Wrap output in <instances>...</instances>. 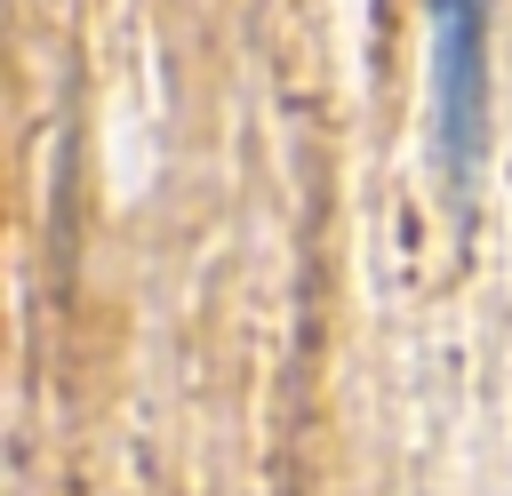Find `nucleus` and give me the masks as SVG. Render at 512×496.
<instances>
[{"label": "nucleus", "mask_w": 512, "mask_h": 496, "mask_svg": "<svg viewBox=\"0 0 512 496\" xmlns=\"http://www.w3.org/2000/svg\"><path fill=\"white\" fill-rule=\"evenodd\" d=\"M432 96H440V168L464 192L488 136V0H432Z\"/></svg>", "instance_id": "1"}]
</instances>
